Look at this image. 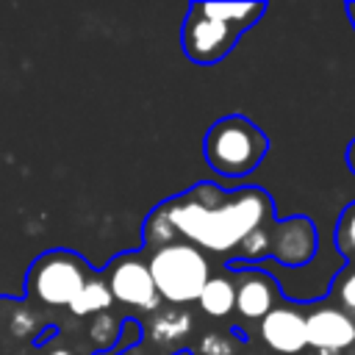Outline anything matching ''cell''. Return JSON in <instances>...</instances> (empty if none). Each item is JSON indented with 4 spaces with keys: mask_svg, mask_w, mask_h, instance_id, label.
Segmentation results:
<instances>
[{
    "mask_svg": "<svg viewBox=\"0 0 355 355\" xmlns=\"http://www.w3.org/2000/svg\"><path fill=\"white\" fill-rule=\"evenodd\" d=\"M233 255H239L241 261H247V263H252V261H261V258H269V222L266 225H261L258 230H252L239 247H236V252Z\"/></svg>",
    "mask_w": 355,
    "mask_h": 355,
    "instance_id": "15",
    "label": "cell"
},
{
    "mask_svg": "<svg viewBox=\"0 0 355 355\" xmlns=\"http://www.w3.org/2000/svg\"><path fill=\"white\" fill-rule=\"evenodd\" d=\"M111 308H114V300H111V294H108V288H105V280H103L100 272H94L92 280H89V283L78 291V297L69 302L67 313H69L72 319H78V322H86V319H92V316H97V313L111 311Z\"/></svg>",
    "mask_w": 355,
    "mask_h": 355,
    "instance_id": "12",
    "label": "cell"
},
{
    "mask_svg": "<svg viewBox=\"0 0 355 355\" xmlns=\"http://www.w3.org/2000/svg\"><path fill=\"white\" fill-rule=\"evenodd\" d=\"M100 275L116 305L147 311V313L161 308V297L153 286L144 252H119L105 263Z\"/></svg>",
    "mask_w": 355,
    "mask_h": 355,
    "instance_id": "6",
    "label": "cell"
},
{
    "mask_svg": "<svg viewBox=\"0 0 355 355\" xmlns=\"http://www.w3.org/2000/svg\"><path fill=\"white\" fill-rule=\"evenodd\" d=\"M347 17H349V25L355 31V3H347Z\"/></svg>",
    "mask_w": 355,
    "mask_h": 355,
    "instance_id": "21",
    "label": "cell"
},
{
    "mask_svg": "<svg viewBox=\"0 0 355 355\" xmlns=\"http://www.w3.org/2000/svg\"><path fill=\"white\" fill-rule=\"evenodd\" d=\"M336 244L338 250L355 261V202H349L341 216H338V225H336Z\"/></svg>",
    "mask_w": 355,
    "mask_h": 355,
    "instance_id": "16",
    "label": "cell"
},
{
    "mask_svg": "<svg viewBox=\"0 0 355 355\" xmlns=\"http://www.w3.org/2000/svg\"><path fill=\"white\" fill-rule=\"evenodd\" d=\"M241 272V269H239ZM277 302V283L258 269L241 272V283H236V313L252 322H261Z\"/></svg>",
    "mask_w": 355,
    "mask_h": 355,
    "instance_id": "10",
    "label": "cell"
},
{
    "mask_svg": "<svg viewBox=\"0 0 355 355\" xmlns=\"http://www.w3.org/2000/svg\"><path fill=\"white\" fill-rule=\"evenodd\" d=\"M144 258L158 297L169 305L197 302L205 280L211 277V263L205 252L189 241L164 244L158 250H150Z\"/></svg>",
    "mask_w": 355,
    "mask_h": 355,
    "instance_id": "5",
    "label": "cell"
},
{
    "mask_svg": "<svg viewBox=\"0 0 355 355\" xmlns=\"http://www.w3.org/2000/svg\"><path fill=\"white\" fill-rule=\"evenodd\" d=\"M178 241L197 250L233 255L236 247L261 225L272 222V194L258 186L225 191L214 183H197L161 202Z\"/></svg>",
    "mask_w": 355,
    "mask_h": 355,
    "instance_id": "1",
    "label": "cell"
},
{
    "mask_svg": "<svg viewBox=\"0 0 355 355\" xmlns=\"http://www.w3.org/2000/svg\"><path fill=\"white\" fill-rule=\"evenodd\" d=\"M194 355H233V344L227 336L211 330L200 338V344L194 347Z\"/></svg>",
    "mask_w": 355,
    "mask_h": 355,
    "instance_id": "17",
    "label": "cell"
},
{
    "mask_svg": "<svg viewBox=\"0 0 355 355\" xmlns=\"http://www.w3.org/2000/svg\"><path fill=\"white\" fill-rule=\"evenodd\" d=\"M191 330V316L180 308H158L150 313L147 327L141 324V338L147 344L158 347H175L178 338H183Z\"/></svg>",
    "mask_w": 355,
    "mask_h": 355,
    "instance_id": "11",
    "label": "cell"
},
{
    "mask_svg": "<svg viewBox=\"0 0 355 355\" xmlns=\"http://www.w3.org/2000/svg\"><path fill=\"white\" fill-rule=\"evenodd\" d=\"M336 288H338V300H341V305H344L347 311H355V266H349L347 272H341Z\"/></svg>",
    "mask_w": 355,
    "mask_h": 355,
    "instance_id": "18",
    "label": "cell"
},
{
    "mask_svg": "<svg viewBox=\"0 0 355 355\" xmlns=\"http://www.w3.org/2000/svg\"><path fill=\"white\" fill-rule=\"evenodd\" d=\"M197 302L214 319H222V316L233 313V308H236V283H233V277L230 275H211L205 280Z\"/></svg>",
    "mask_w": 355,
    "mask_h": 355,
    "instance_id": "13",
    "label": "cell"
},
{
    "mask_svg": "<svg viewBox=\"0 0 355 355\" xmlns=\"http://www.w3.org/2000/svg\"><path fill=\"white\" fill-rule=\"evenodd\" d=\"M305 338L308 347L338 352L355 344V322L347 311L338 308H316L305 316Z\"/></svg>",
    "mask_w": 355,
    "mask_h": 355,
    "instance_id": "9",
    "label": "cell"
},
{
    "mask_svg": "<svg viewBox=\"0 0 355 355\" xmlns=\"http://www.w3.org/2000/svg\"><path fill=\"white\" fill-rule=\"evenodd\" d=\"M266 14V3H191L180 28V44L189 61H222L241 33Z\"/></svg>",
    "mask_w": 355,
    "mask_h": 355,
    "instance_id": "2",
    "label": "cell"
},
{
    "mask_svg": "<svg viewBox=\"0 0 355 355\" xmlns=\"http://www.w3.org/2000/svg\"><path fill=\"white\" fill-rule=\"evenodd\" d=\"M319 250V230L308 216H288L269 222V258L280 266L300 269L313 261Z\"/></svg>",
    "mask_w": 355,
    "mask_h": 355,
    "instance_id": "7",
    "label": "cell"
},
{
    "mask_svg": "<svg viewBox=\"0 0 355 355\" xmlns=\"http://www.w3.org/2000/svg\"><path fill=\"white\" fill-rule=\"evenodd\" d=\"M114 355H158V349H155L153 344H147L144 338H139V341L130 344V347H116Z\"/></svg>",
    "mask_w": 355,
    "mask_h": 355,
    "instance_id": "19",
    "label": "cell"
},
{
    "mask_svg": "<svg viewBox=\"0 0 355 355\" xmlns=\"http://www.w3.org/2000/svg\"><path fill=\"white\" fill-rule=\"evenodd\" d=\"M36 355H92L86 347H78L72 338H67L61 324H50L39 338H36Z\"/></svg>",
    "mask_w": 355,
    "mask_h": 355,
    "instance_id": "14",
    "label": "cell"
},
{
    "mask_svg": "<svg viewBox=\"0 0 355 355\" xmlns=\"http://www.w3.org/2000/svg\"><path fill=\"white\" fill-rule=\"evenodd\" d=\"M97 269L72 250H47L28 266L25 275V302L33 311L55 313L69 308L78 291L92 280Z\"/></svg>",
    "mask_w": 355,
    "mask_h": 355,
    "instance_id": "3",
    "label": "cell"
},
{
    "mask_svg": "<svg viewBox=\"0 0 355 355\" xmlns=\"http://www.w3.org/2000/svg\"><path fill=\"white\" fill-rule=\"evenodd\" d=\"M344 158H347V169L355 175V139L347 144V155H344Z\"/></svg>",
    "mask_w": 355,
    "mask_h": 355,
    "instance_id": "20",
    "label": "cell"
},
{
    "mask_svg": "<svg viewBox=\"0 0 355 355\" xmlns=\"http://www.w3.org/2000/svg\"><path fill=\"white\" fill-rule=\"evenodd\" d=\"M202 153L216 175L244 178L266 158L269 139L252 119L241 114H227L208 128L202 139Z\"/></svg>",
    "mask_w": 355,
    "mask_h": 355,
    "instance_id": "4",
    "label": "cell"
},
{
    "mask_svg": "<svg viewBox=\"0 0 355 355\" xmlns=\"http://www.w3.org/2000/svg\"><path fill=\"white\" fill-rule=\"evenodd\" d=\"M258 333L272 355H302L308 349L305 313H300L294 305H275L258 322Z\"/></svg>",
    "mask_w": 355,
    "mask_h": 355,
    "instance_id": "8",
    "label": "cell"
}]
</instances>
